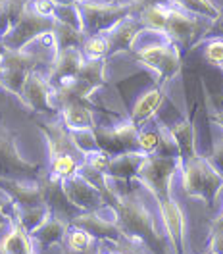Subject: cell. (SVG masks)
<instances>
[{"label": "cell", "mask_w": 223, "mask_h": 254, "mask_svg": "<svg viewBox=\"0 0 223 254\" xmlns=\"http://www.w3.org/2000/svg\"><path fill=\"white\" fill-rule=\"evenodd\" d=\"M54 33H56L60 50H65V48H81L83 43H85V39H87V35L81 31V29H75V27L60 23V21H56Z\"/></svg>", "instance_id": "cell-30"}, {"label": "cell", "mask_w": 223, "mask_h": 254, "mask_svg": "<svg viewBox=\"0 0 223 254\" xmlns=\"http://www.w3.org/2000/svg\"><path fill=\"white\" fill-rule=\"evenodd\" d=\"M162 100H164V89L162 87H154V89H150V91H146L137 102H135V106H133V112H131V122L135 124V126H143L144 122H148L156 110L160 108V104H162Z\"/></svg>", "instance_id": "cell-20"}, {"label": "cell", "mask_w": 223, "mask_h": 254, "mask_svg": "<svg viewBox=\"0 0 223 254\" xmlns=\"http://www.w3.org/2000/svg\"><path fill=\"white\" fill-rule=\"evenodd\" d=\"M41 174H43V166L27 162L17 152L16 139L12 131L0 120V177L37 181V177Z\"/></svg>", "instance_id": "cell-3"}, {"label": "cell", "mask_w": 223, "mask_h": 254, "mask_svg": "<svg viewBox=\"0 0 223 254\" xmlns=\"http://www.w3.org/2000/svg\"><path fill=\"white\" fill-rule=\"evenodd\" d=\"M169 131H171L177 146H179L181 162L194 158L196 156V152H194V127H192L191 122L183 120V122L169 127Z\"/></svg>", "instance_id": "cell-27"}, {"label": "cell", "mask_w": 223, "mask_h": 254, "mask_svg": "<svg viewBox=\"0 0 223 254\" xmlns=\"http://www.w3.org/2000/svg\"><path fill=\"white\" fill-rule=\"evenodd\" d=\"M183 172V189L189 196H198L206 200L208 206L214 204L220 189L223 187V174H220L210 160L194 156L181 162Z\"/></svg>", "instance_id": "cell-2"}, {"label": "cell", "mask_w": 223, "mask_h": 254, "mask_svg": "<svg viewBox=\"0 0 223 254\" xmlns=\"http://www.w3.org/2000/svg\"><path fill=\"white\" fill-rule=\"evenodd\" d=\"M39 129L43 131L45 139L48 144V156H58V154H65V152H73V154H81L77 146L71 141V133L69 129L64 126V122H37Z\"/></svg>", "instance_id": "cell-17"}, {"label": "cell", "mask_w": 223, "mask_h": 254, "mask_svg": "<svg viewBox=\"0 0 223 254\" xmlns=\"http://www.w3.org/2000/svg\"><path fill=\"white\" fill-rule=\"evenodd\" d=\"M87 62L85 54L81 48H65L60 50L58 56L54 58L52 65L48 67L47 77L52 85H56L58 81L67 79V77H75L81 71L83 64Z\"/></svg>", "instance_id": "cell-15"}, {"label": "cell", "mask_w": 223, "mask_h": 254, "mask_svg": "<svg viewBox=\"0 0 223 254\" xmlns=\"http://www.w3.org/2000/svg\"><path fill=\"white\" fill-rule=\"evenodd\" d=\"M71 133V141L77 146L81 154H89L98 150V143H96L95 129H81V131H69Z\"/></svg>", "instance_id": "cell-36"}, {"label": "cell", "mask_w": 223, "mask_h": 254, "mask_svg": "<svg viewBox=\"0 0 223 254\" xmlns=\"http://www.w3.org/2000/svg\"><path fill=\"white\" fill-rule=\"evenodd\" d=\"M216 222H222V223H223V212H222V214H220V218H218Z\"/></svg>", "instance_id": "cell-48"}, {"label": "cell", "mask_w": 223, "mask_h": 254, "mask_svg": "<svg viewBox=\"0 0 223 254\" xmlns=\"http://www.w3.org/2000/svg\"><path fill=\"white\" fill-rule=\"evenodd\" d=\"M139 133H141L139 126H135L131 120L115 127H95L98 148L108 152L110 156L139 150Z\"/></svg>", "instance_id": "cell-7"}, {"label": "cell", "mask_w": 223, "mask_h": 254, "mask_svg": "<svg viewBox=\"0 0 223 254\" xmlns=\"http://www.w3.org/2000/svg\"><path fill=\"white\" fill-rule=\"evenodd\" d=\"M56 4H77L79 0H54Z\"/></svg>", "instance_id": "cell-45"}, {"label": "cell", "mask_w": 223, "mask_h": 254, "mask_svg": "<svg viewBox=\"0 0 223 254\" xmlns=\"http://www.w3.org/2000/svg\"><path fill=\"white\" fill-rule=\"evenodd\" d=\"M146 154L141 150H133V152H123L117 156H112L110 166L106 170V177L108 179H123L129 181L133 177L139 175V170L143 166Z\"/></svg>", "instance_id": "cell-18"}, {"label": "cell", "mask_w": 223, "mask_h": 254, "mask_svg": "<svg viewBox=\"0 0 223 254\" xmlns=\"http://www.w3.org/2000/svg\"><path fill=\"white\" fill-rule=\"evenodd\" d=\"M137 58L152 67L160 77H162V83H166L167 79H171L179 71V65H181V60H179V54L177 50L171 45H164V43H152V45H144L139 52H137Z\"/></svg>", "instance_id": "cell-11"}, {"label": "cell", "mask_w": 223, "mask_h": 254, "mask_svg": "<svg viewBox=\"0 0 223 254\" xmlns=\"http://www.w3.org/2000/svg\"><path fill=\"white\" fill-rule=\"evenodd\" d=\"M110 206L115 214V222L125 237H133L144 243L154 254L173 253L167 235L160 231L154 214L146 208L137 190H131L125 194L113 192Z\"/></svg>", "instance_id": "cell-1"}, {"label": "cell", "mask_w": 223, "mask_h": 254, "mask_svg": "<svg viewBox=\"0 0 223 254\" xmlns=\"http://www.w3.org/2000/svg\"><path fill=\"white\" fill-rule=\"evenodd\" d=\"M77 156H83V154H73V152H65V154H58V156H52L50 158V166H48V174H52L58 179H69L73 175L79 174L81 170V162Z\"/></svg>", "instance_id": "cell-26"}, {"label": "cell", "mask_w": 223, "mask_h": 254, "mask_svg": "<svg viewBox=\"0 0 223 254\" xmlns=\"http://www.w3.org/2000/svg\"><path fill=\"white\" fill-rule=\"evenodd\" d=\"M77 75L98 89L100 85H104V60H87Z\"/></svg>", "instance_id": "cell-35"}, {"label": "cell", "mask_w": 223, "mask_h": 254, "mask_svg": "<svg viewBox=\"0 0 223 254\" xmlns=\"http://www.w3.org/2000/svg\"><path fill=\"white\" fill-rule=\"evenodd\" d=\"M210 254H223V223H212V237H210Z\"/></svg>", "instance_id": "cell-39"}, {"label": "cell", "mask_w": 223, "mask_h": 254, "mask_svg": "<svg viewBox=\"0 0 223 254\" xmlns=\"http://www.w3.org/2000/svg\"><path fill=\"white\" fill-rule=\"evenodd\" d=\"M29 6V0H0V39L16 27Z\"/></svg>", "instance_id": "cell-23"}, {"label": "cell", "mask_w": 223, "mask_h": 254, "mask_svg": "<svg viewBox=\"0 0 223 254\" xmlns=\"http://www.w3.org/2000/svg\"><path fill=\"white\" fill-rule=\"evenodd\" d=\"M100 247L98 245H95V247H91L89 251H71L69 247H65V245H62V254H100Z\"/></svg>", "instance_id": "cell-43"}, {"label": "cell", "mask_w": 223, "mask_h": 254, "mask_svg": "<svg viewBox=\"0 0 223 254\" xmlns=\"http://www.w3.org/2000/svg\"><path fill=\"white\" fill-rule=\"evenodd\" d=\"M54 19L83 31V17H81V10L77 4H56Z\"/></svg>", "instance_id": "cell-32"}, {"label": "cell", "mask_w": 223, "mask_h": 254, "mask_svg": "<svg viewBox=\"0 0 223 254\" xmlns=\"http://www.w3.org/2000/svg\"><path fill=\"white\" fill-rule=\"evenodd\" d=\"M112 245H115L123 254H154L144 243H141V241H137V239L133 237H125V235L119 239L117 243H112Z\"/></svg>", "instance_id": "cell-38"}, {"label": "cell", "mask_w": 223, "mask_h": 254, "mask_svg": "<svg viewBox=\"0 0 223 254\" xmlns=\"http://www.w3.org/2000/svg\"><path fill=\"white\" fill-rule=\"evenodd\" d=\"M37 185L43 192V200L45 204L50 208L52 214L64 218L67 222H71L75 216H79L81 210L67 196V192L64 189V181L54 177L48 172H43V174L37 177Z\"/></svg>", "instance_id": "cell-10"}, {"label": "cell", "mask_w": 223, "mask_h": 254, "mask_svg": "<svg viewBox=\"0 0 223 254\" xmlns=\"http://www.w3.org/2000/svg\"><path fill=\"white\" fill-rule=\"evenodd\" d=\"M21 102L29 108V110L37 112V114H54L58 112V104H56V91L54 85L48 81L47 75L39 73V71H31L27 75V81L23 85V95H21Z\"/></svg>", "instance_id": "cell-8"}, {"label": "cell", "mask_w": 223, "mask_h": 254, "mask_svg": "<svg viewBox=\"0 0 223 254\" xmlns=\"http://www.w3.org/2000/svg\"><path fill=\"white\" fill-rule=\"evenodd\" d=\"M179 168H181V160L179 158H164L158 154H152V156L144 158L137 177L156 198L160 194L169 192L171 179H173V175Z\"/></svg>", "instance_id": "cell-6"}, {"label": "cell", "mask_w": 223, "mask_h": 254, "mask_svg": "<svg viewBox=\"0 0 223 254\" xmlns=\"http://www.w3.org/2000/svg\"><path fill=\"white\" fill-rule=\"evenodd\" d=\"M102 212H104V208L95 210V212H81L79 216H75L69 222V225L85 229L91 237L100 241V243H117L123 237V233H121L119 225L115 222V216L106 218Z\"/></svg>", "instance_id": "cell-12"}, {"label": "cell", "mask_w": 223, "mask_h": 254, "mask_svg": "<svg viewBox=\"0 0 223 254\" xmlns=\"http://www.w3.org/2000/svg\"><path fill=\"white\" fill-rule=\"evenodd\" d=\"M0 192L12 202V206L29 208L43 206V192L39 189L37 181H23V179H8L0 177Z\"/></svg>", "instance_id": "cell-14"}, {"label": "cell", "mask_w": 223, "mask_h": 254, "mask_svg": "<svg viewBox=\"0 0 223 254\" xmlns=\"http://www.w3.org/2000/svg\"><path fill=\"white\" fill-rule=\"evenodd\" d=\"M67 231H69V222L56 216V214H50L45 222L41 223L35 231H31L33 243L39 247V249H50L54 245H64L65 237H67Z\"/></svg>", "instance_id": "cell-16"}, {"label": "cell", "mask_w": 223, "mask_h": 254, "mask_svg": "<svg viewBox=\"0 0 223 254\" xmlns=\"http://www.w3.org/2000/svg\"><path fill=\"white\" fill-rule=\"evenodd\" d=\"M62 122L69 131L81 129H95V116L85 102H67L60 108Z\"/></svg>", "instance_id": "cell-19"}, {"label": "cell", "mask_w": 223, "mask_h": 254, "mask_svg": "<svg viewBox=\"0 0 223 254\" xmlns=\"http://www.w3.org/2000/svg\"><path fill=\"white\" fill-rule=\"evenodd\" d=\"M12 212H14V222L19 223L27 233L35 231L52 214L47 204H43V206H29V208L12 206Z\"/></svg>", "instance_id": "cell-25"}, {"label": "cell", "mask_w": 223, "mask_h": 254, "mask_svg": "<svg viewBox=\"0 0 223 254\" xmlns=\"http://www.w3.org/2000/svg\"><path fill=\"white\" fill-rule=\"evenodd\" d=\"M216 122H218V124H222V126H223V114H222V116H218V118H216Z\"/></svg>", "instance_id": "cell-46"}, {"label": "cell", "mask_w": 223, "mask_h": 254, "mask_svg": "<svg viewBox=\"0 0 223 254\" xmlns=\"http://www.w3.org/2000/svg\"><path fill=\"white\" fill-rule=\"evenodd\" d=\"M33 239L31 235L19 225L12 222V229L2 237L0 241V254H31Z\"/></svg>", "instance_id": "cell-21"}, {"label": "cell", "mask_w": 223, "mask_h": 254, "mask_svg": "<svg viewBox=\"0 0 223 254\" xmlns=\"http://www.w3.org/2000/svg\"><path fill=\"white\" fill-rule=\"evenodd\" d=\"M100 254H102V251H100Z\"/></svg>", "instance_id": "cell-49"}, {"label": "cell", "mask_w": 223, "mask_h": 254, "mask_svg": "<svg viewBox=\"0 0 223 254\" xmlns=\"http://www.w3.org/2000/svg\"><path fill=\"white\" fill-rule=\"evenodd\" d=\"M4 50H6V48H4V45H2V41H0V54H2Z\"/></svg>", "instance_id": "cell-47"}, {"label": "cell", "mask_w": 223, "mask_h": 254, "mask_svg": "<svg viewBox=\"0 0 223 254\" xmlns=\"http://www.w3.org/2000/svg\"><path fill=\"white\" fill-rule=\"evenodd\" d=\"M8 222L12 223V222H14V218H10V216H8L6 212H4V206L0 204V231H2L4 227H6V223H8Z\"/></svg>", "instance_id": "cell-44"}, {"label": "cell", "mask_w": 223, "mask_h": 254, "mask_svg": "<svg viewBox=\"0 0 223 254\" xmlns=\"http://www.w3.org/2000/svg\"><path fill=\"white\" fill-rule=\"evenodd\" d=\"M56 25L54 17H43L39 16L31 6L25 10V14L16 23V27L8 33L6 37H2V45L6 50H23L31 45L35 39H39L43 33L52 31Z\"/></svg>", "instance_id": "cell-5"}, {"label": "cell", "mask_w": 223, "mask_h": 254, "mask_svg": "<svg viewBox=\"0 0 223 254\" xmlns=\"http://www.w3.org/2000/svg\"><path fill=\"white\" fill-rule=\"evenodd\" d=\"M206 60L216 65H223V41H212L204 52Z\"/></svg>", "instance_id": "cell-40"}, {"label": "cell", "mask_w": 223, "mask_h": 254, "mask_svg": "<svg viewBox=\"0 0 223 254\" xmlns=\"http://www.w3.org/2000/svg\"><path fill=\"white\" fill-rule=\"evenodd\" d=\"M27 71L17 69V67H8V65H0V87L6 89L8 93H12L21 100L23 95V85L27 81Z\"/></svg>", "instance_id": "cell-28"}, {"label": "cell", "mask_w": 223, "mask_h": 254, "mask_svg": "<svg viewBox=\"0 0 223 254\" xmlns=\"http://www.w3.org/2000/svg\"><path fill=\"white\" fill-rule=\"evenodd\" d=\"M210 164L220 172L223 174V137L216 143L214 146V150H212V158H210Z\"/></svg>", "instance_id": "cell-42"}, {"label": "cell", "mask_w": 223, "mask_h": 254, "mask_svg": "<svg viewBox=\"0 0 223 254\" xmlns=\"http://www.w3.org/2000/svg\"><path fill=\"white\" fill-rule=\"evenodd\" d=\"M64 189L69 200L79 208L81 212H95V210H102L108 206L104 194L96 189L93 183H89L81 174L65 179Z\"/></svg>", "instance_id": "cell-13"}, {"label": "cell", "mask_w": 223, "mask_h": 254, "mask_svg": "<svg viewBox=\"0 0 223 254\" xmlns=\"http://www.w3.org/2000/svg\"><path fill=\"white\" fill-rule=\"evenodd\" d=\"M77 6L83 17V33L87 37L110 31L115 23L129 17V14L137 8V4H100L89 0H79Z\"/></svg>", "instance_id": "cell-4"}, {"label": "cell", "mask_w": 223, "mask_h": 254, "mask_svg": "<svg viewBox=\"0 0 223 254\" xmlns=\"http://www.w3.org/2000/svg\"><path fill=\"white\" fill-rule=\"evenodd\" d=\"M160 139H162V126L150 127V129H141L139 133V150L146 156H152L158 152Z\"/></svg>", "instance_id": "cell-34"}, {"label": "cell", "mask_w": 223, "mask_h": 254, "mask_svg": "<svg viewBox=\"0 0 223 254\" xmlns=\"http://www.w3.org/2000/svg\"><path fill=\"white\" fill-rule=\"evenodd\" d=\"M177 4L192 14H198V16L218 17V10L214 8V4L210 0H177Z\"/></svg>", "instance_id": "cell-37"}, {"label": "cell", "mask_w": 223, "mask_h": 254, "mask_svg": "<svg viewBox=\"0 0 223 254\" xmlns=\"http://www.w3.org/2000/svg\"><path fill=\"white\" fill-rule=\"evenodd\" d=\"M31 254H35V253H31Z\"/></svg>", "instance_id": "cell-50"}, {"label": "cell", "mask_w": 223, "mask_h": 254, "mask_svg": "<svg viewBox=\"0 0 223 254\" xmlns=\"http://www.w3.org/2000/svg\"><path fill=\"white\" fill-rule=\"evenodd\" d=\"M167 17H169V8H166L162 4H150L141 14V23H144L152 31H166Z\"/></svg>", "instance_id": "cell-29"}, {"label": "cell", "mask_w": 223, "mask_h": 254, "mask_svg": "<svg viewBox=\"0 0 223 254\" xmlns=\"http://www.w3.org/2000/svg\"><path fill=\"white\" fill-rule=\"evenodd\" d=\"M194 29H196V21L189 17L187 14L179 12V10H171L169 8V17H167V27L166 33H169V37H173L181 43H189L194 37Z\"/></svg>", "instance_id": "cell-24"}, {"label": "cell", "mask_w": 223, "mask_h": 254, "mask_svg": "<svg viewBox=\"0 0 223 254\" xmlns=\"http://www.w3.org/2000/svg\"><path fill=\"white\" fill-rule=\"evenodd\" d=\"M160 210V218L164 225V233L171 245L173 254H185V216L183 210L171 196V192L156 196Z\"/></svg>", "instance_id": "cell-9"}, {"label": "cell", "mask_w": 223, "mask_h": 254, "mask_svg": "<svg viewBox=\"0 0 223 254\" xmlns=\"http://www.w3.org/2000/svg\"><path fill=\"white\" fill-rule=\"evenodd\" d=\"M31 8L43 17H54L56 12V2L54 0H33Z\"/></svg>", "instance_id": "cell-41"}, {"label": "cell", "mask_w": 223, "mask_h": 254, "mask_svg": "<svg viewBox=\"0 0 223 254\" xmlns=\"http://www.w3.org/2000/svg\"><path fill=\"white\" fill-rule=\"evenodd\" d=\"M108 37V43H110V54L112 52H119V50H125L129 48L135 39L139 37V23L133 21V19H121L119 23H115L110 31L106 33Z\"/></svg>", "instance_id": "cell-22"}, {"label": "cell", "mask_w": 223, "mask_h": 254, "mask_svg": "<svg viewBox=\"0 0 223 254\" xmlns=\"http://www.w3.org/2000/svg\"><path fill=\"white\" fill-rule=\"evenodd\" d=\"M65 247H69L71 251H89L91 247L96 245V239H93L85 229L75 227V225H69V231H67V237H65Z\"/></svg>", "instance_id": "cell-33"}, {"label": "cell", "mask_w": 223, "mask_h": 254, "mask_svg": "<svg viewBox=\"0 0 223 254\" xmlns=\"http://www.w3.org/2000/svg\"><path fill=\"white\" fill-rule=\"evenodd\" d=\"M83 54L87 60H104L106 54H110V43L106 35H89L83 43Z\"/></svg>", "instance_id": "cell-31"}]
</instances>
